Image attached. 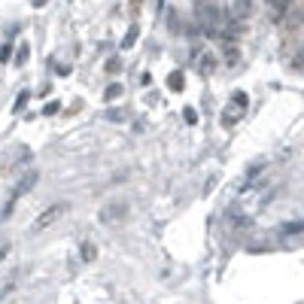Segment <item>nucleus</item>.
<instances>
[{
  "instance_id": "f257e3e1",
  "label": "nucleus",
  "mask_w": 304,
  "mask_h": 304,
  "mask_svg": "<svg viewBox=\"0 0 304 304\" xmlns=\"http://www.w3.org/2000/svg\"><path fill=\"white\" fill-rule=\"evenodd\" d=\"M195 15H198V25L207 37H219V28L225 25V19L213 0H195Z\"/></svg>"
},
{
  "instance_id": "f03ea898",
  "label": "nucleus",
  "mask_w": 304,
  "mask_h": 304,
  "mask_svg": "<svg viewBox=\"0 0 304 304\" xmlns=\"http://www.w3.org/2000/svg\"><path fill=\"white\" fill-rule=\"evenodd\" d=\"M128 219V201H113L101 210V222L103 225H119Z\"/></svg>"
},
{
  "instance_id": "7ed1b4c3",
  "label": "nucleus",
  "mask_w": 304,
  "mask_h": 304,
  "mask_svg": "<svg viewBox=\"0 0 304 304\" xmlns=\"http://www.w3.org/2000/svg\"><path fill=\"white\" fill-rule=\"evenodd\" d=\"M34 183H37V173L31 170V173L25 176V180H22L19 186H15V189H12V198H9V201H6V207H3V219H9V216H12V210H15V204H19V198H22V195H25V192H28Z\"/></svg>"
},
{
  "instance_id": "20e7f679",
  "label": "nucleus",
  "mask_w": 304,
  "mask_h": 304,
  "mask_svg": "<svg viewBox=\"0 0 304 304\" xmlns=\"http://www.w3.org/2000/svg\"><path fill=\"white\" fill-rule=\"evenodd\" d=\"M268 9H271V22L283 25V19L295 9V0H268Z\"/></svg>"
},
{
  "instance_id": "39448f33",
  "label": "nucleus",
  "mask_w": 304,
  "mask_h": 304,
  "mask_svg": "<svg viewBox=\"0 0 304 304\" xmlns=\"http://www.w3.org/2000/svg\"><path fill=\"white\" fill-rule=\"evenodd\" d=\"M67 213V204H55V207H46L43 210V216H37V222H34V228H46V225H52L55 219H61Z\"/></svg>"
},
{
  "instance_id": "423d86ee",
  "label": "nucleus",
  "mask_w": 304,
  "mask_h": 304,
  "mask_svg": "<svg viewBox=\"0 0 304 304\" xmlns=\"http://www.w3.org/2000/svg\"><path fill=\"white\" fill-rule=\"evenodd\" d=\"M249 12H253V0H235L231 3V19L240 25H243V19H249Z\"/></svg>"
},
{
  "instance_id": "0eeeda50",
  "label": "nucleus",
  "mask_w": 304,
  "mask_h": 304,
  "mask_svg": "<svg viewBox=\"0 0 304 304\" xmlns=\"http://www.w3.org/2000/svg\"><path fill=\"white\" fill-rule=\"evenodd\" d=\"M195 58H198V70H201L204 76H210L213 70H216V58H213L210 52H204V49L198 52V49H195Z\"/></svg>"
},
{
  "instance_id": "6e6552de",
  "label": "nucleus",
  "mask_w": 304,
  "mask_h": 304,
  "mask_svg": "<svg viewBox=\"0 0 304 304\" xmlns=\"http://www.w3.org/2000/svg\"><path fill=\"white\" fill-rule=\"evenodd\" d=\"M137 37H140V28H137V25H131V28H128V34H125V40H122V49H131V46L137 43Z\"/></svg>"
},
{
  "instance_id": "1a4fd4ad",
  "label": "nucleus",
  "mask_w": 304,
  "mask_h": 304,
  "mask_svg": "<svg viewBox=\"0 0 304 304\" xmlns=\"http://www.w3.org/2000/svg\"><path fill=\"white\" fill-rule=\"evenodd\" d=\"M183 85H186L183 73H170L168 76V88H170V92H183Z\"/></svg>"
},
{
  "instance_id": "9d476101",
  "label": "nucleus",
  "mask_w": 304,
  "mask_h": 304,
  "mask_svg": "<svg viewBox=\"0 0 304 304\" xmlns=\"http://www.w3.org/2000/svg\"><path fill=\"white\" fill-rule=\"evenodd\" d=\"M119 98H122V85H116V82H113V85L103 92V101L110 103V101H119Z\"/></svg>"
},
{
  "instance_id": "9b49d317",
  "label": "nucleus",
  "mask_w": 304,
  "mask_h": 304,
  "mask_svg": "<svg viewBox=\"0 0 304 304\" xmlns=\"http://www.w3.org/2000/svg\"><path fill=\"white\" fill-rule=\"evenodd\" d=\"M231 103H235V106H237V110H246V106H249V98H246L243 92H237L235 98H231Z\"/></svg>"
},
{
  "instance_id": "f8f14e48",
  "label": "nucleus",
  "mask_w": 304,
  "mask_h": 304,
  "mask_svg": "<svg viewBox=\"0 0 304 304\" xmlns=\"http://www.w3.org/2000/svg\"><path fill=\"white\" fill-rule=\"evenodd\" d=\"M240 119V113L237 110H228V113H222V125H228V128H231V125H235Z\"/></svg>"
},
{
  "instance_id": "ddd939ff",
  "label": "nucleus",
  "mask_w": 304,
  "mask_h": 304,
  "mask_svg": "<svg viewBox=\"0 0 304 304\" xmlns=\"http://www.w3.org/2000/svg\"><path fill=\"white\" fill-rule=\"evenodd\" d=\"M119 70H122V61H119V58H110V61H106V73H113V76H116Z\"/></svg>"
},
{
  "instance_id": "4468645a",
  "label": "nucleus",
  "mask_w": 304,
  "mask_h": 304,
  "mask_svg": "<svg viewBox=\"0 0 304 304\" xmlns=\"http://www.w3.org/2000/svg\"><path fill=\"white\" fill-rule=\"evenodd\" d=\"M28 55H31V49L22 43V46H19V55H15V64H25V61H28Z\"/></svg>"
},
{
  "instance_id": "2eb2a0df",
  "label": "nucleus",
  "mask_w": 304,
  "mask_h": 304,
  "mask_svg": "<svg viewBox=\"0 0 304 304\" xmlns=\"http://www.w3.org/2000/svg\"><path fill=\"white\" fill-rule=\"evenodd\" d=\"M82 256H85V262H95V256H98V249H95V243H85V249H82Z\"/></svg>"
},
{
  "instance_id": "dca6fc26",
  "label": "nucleus",
  "mask_w": 304,
  "mask_h": 304,
  "mask_svg": "<svg viewBox=\"0 0 304 304\" xmlns=\"http://www.w3.org/2000/svg\"><path fill=\"white\" fill-rule=\"evenodd\" d=\"M168 19H170L168 25H170V31H173V34H176V31L183 28V25H180V15H176V12H168Z\"/></svg>"
},
{
  "instance_id": "f3484780",
  "label": "nucleus",
  "mask_w": 304,
  "mask_h": 304,
  "mask_svg": "<svg viewBox=\"0 0 304 304\" xmlns=\"http://www.w3.org/2000/svg\"><path fill=\"white\" fill-rule=\"evenodd\" d=\"M28 98H31L28 92H22L19 98H15V110H25V103H28Z\"/></svg>"
},
{
  "instance_id": "a211bd4d",
  "label": "nucleus",
  "mask_w": 304,
  "mask_h": 304,
  "mask_svg": "<svg viewBox=\"0 0 304 304\" xmlns=\"http://www.w3.org/2000/svg\"><path fill=\"white\" fill-rule=\"evenodd\" d=\"M183 116H186V122H189V125H195V122H198V113H195L192 106H186V113H183Z\"/></svg>"
},
{
  "instance_id": "6ab92c4d",
  "label": "nucleus",
  "mask_w": 304,
  "mask_h": 304,
  "mask_svg": "<svg viewBox=\"0 0 304 304\" xmlns=\"http://www.w3.org/2000/svg\"><path fill=\"white\" fill-rule=\"evenodd\" d=\"M9 58H12V46H3V49H0V61H3V64H6Z\"/></svg>"
},
{
  "instance_id": "aec40b11",
  "label": "nucleus",
  "mask_w": 304,
  "mask_h": 304,
  "mask_svg": "<svg viewBox=\"0 0 304 304\" xmlns=\"http://www.w3.org/2000/svg\"><path fill=\"white\" fill-rule=\"evenodd\" d=\"M58 110H61V106H58V101H55V103H49V106H46V116H55Z\"/></svg>"
},
{
  "instance_id": "412c9836",
  "label": "nucleus",
  "mask_w": 304,
  "mask_h": 304,
  "mask_svg": "<svg viewBox=\"0 0 304 304\" xmlns=\"http://www.w3.org/2000/svg\"><path fill=\"white\" fill-rule=\"evenodd\" d=\"M31 3H34V6H46V3H49V0H31Z\"/></svg>"
},
{
  "instance_id": "4be33fe9",
  "label": "nucleus",
  "mask_w": 304,
  "mask_h": 304,
  "mask_svg": "<svg viewBox=\"0 0 304 304\" xmlns=\"http://www.w3.org/2000/svg\"><path fill=\"white\" fill-rule=\"evenodd\" d=\"M3 256H6V249H0V259H3Z\"/></svg>"
}]
</instances>
